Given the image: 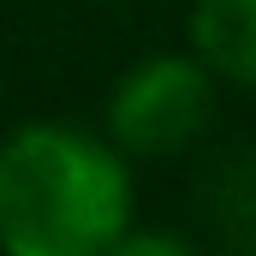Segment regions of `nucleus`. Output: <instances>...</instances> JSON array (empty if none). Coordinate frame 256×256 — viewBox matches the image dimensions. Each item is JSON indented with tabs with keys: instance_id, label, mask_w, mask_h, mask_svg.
I'll return each mask as SVG.
<instances>
[{
	"instance_id": "obj_1",
	"label": "nucleus",
	"mask_w": 256,
	"mask_h": 256,
	"mask_svg": "<svg viewBox=\"0 0 256 256\" xmlns=\"http://www.w3.org/2000/svg\"><path fill=\"white\" fill-rule=\"evenodd\" d=\"M131 220L126 155L78 126H24L0 143V244L12 256H102Z\"/></svg>"
},
{
	"instance_id": "obj_2",
	"label": "nucleus",
	"mask_w": 256,
	"mask_h": 256,
	"mask_svg": "<svg viewBox=\"0 0 256 256\" xmlns=\"http://www.w3.org/2000/svg\"><path fill=\"white\" fill-rule=\"evenodd\" d=\"M214 120V78L202 60L185 54H155V60L131 66L108 102V137L120 155L137 161H161L191 149Z\"/></svg>"
},
{
	"instance_id": "obj_3",
	"label": "nucleus",
	"mask_w": 256,
	"mask_h": 256,
	"mask_svg": "<svg viewBox=\"0 0 256 256\" xmlns=\"http://www.w3.org/2000/svg\"><path fill=\"white\" fill-rule=\"evenodd\" d=\"M196 208L220 250L256 256V149L214 155L196 179Z\"/></svg>"
},
{
	"instance_id": "obj_4",
	"label": "nucleus",
	"mask_w": 256,
	"mask_h": 256,
	"mask_svg": "<svg viewBox=\"0 0 256 256\" xmlns=\"http://www.w3.org/2000/svg\"><path fill=\"white\" fill-rule=\"evenodd\" d=\"M191 42L208 72L256 90V0H196Z\"/></svg>"
},
{
	"instance_id": "obj_5",
	"label": "nucleus",
	"mask_w": 256,
	"mask_h": 256,
	"mask_svg": "<svg viewBox=\"0 0 256 256\" xmlns=\"http://www.w3.org/2000/svg\"><path fill=\"white\" fill-rule=\"evenodd\" d=\"M114 256H191V244L179 232H120Z\"/></svg>"
}]
</instances>
